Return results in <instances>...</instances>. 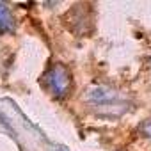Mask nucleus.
<instances>
[{
	"label": "nucleus",
	"mask_w": 151,
	"mask_h": 151,
	"mask_svg": "<svg viewBox=\"0 0 151 151\" xmlns=\"http://www.w3.org/2000/svg\"><path fill=\"white\" fill-rule=\"evenodd\" d=\"M14 29V20L11 11L7 9V6L4 2H0V32L6 34V32H13Z\"/></svg>",
	"instance_id": "3"
},
{
	"label": "nucleus",
	"mask_w": 151,
	"mask_h": 151,
	"mask_svg": "<svg viewBox=\"0 0 151 151\" xmlns=\"http://www.w3.org/2000/svg\"><path fill=\"white\" fill-rule=\"evenodd\" d=\"M140 132H142V135H146L147 139H151V119H147V121H144V123H142Z\"/></svg>",
	"instance_id": "4"
},
{
	"label": "nucleus",
	"mask_w": 151,
	"mask_h": 151,
	"mask_svg": "<svg viewBox=\"0 0 151 151\" xmlns=\"http://www.w3.org/2000/svg\"><path fill=\"white\" fill-rule=\"evenodd\" d=\"M43 84L55 98H64L71 89V75L66 66L52 64L43 75Z\"/></svg>",
	"instance_id": "1"
},
{
	"label": "nucleus",
	"mask_w": 151,
	"mask_h": 151,
	"mask_svg": "<svg viewBox=\"0 0 151 151\" xmlns=\"http://www.w3.org/2000/svg\"><path fill=\"white\" fill-rule=\"evenodd\" d=\"M87 101L96 109V110H103V109H117V112L121 114L126 105L121 100L119 94H116L114 91H110L109 87H94L89 94H87Z\"/></svg>",
	"instance_id": "2"
}]
</instances>
